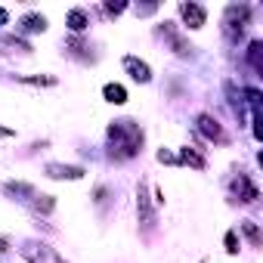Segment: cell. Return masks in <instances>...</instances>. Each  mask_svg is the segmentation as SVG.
Segmentation results:
<instances>
[{
    "label": "cell",
    "mask_w": 263,
    "mask_h": 263,
    "mask_svg": "<svg viewBox=\"0 0 263 263\" xmlns=\"http://www.w3.org/2000/svg\"><path fill=\"white\" fill-rule=\"evenodd\" d=\"M105 137H108V158L111 161H130L143 152V130L130 118L111 121Z\"/></svg>",
    "instance_id": "1"
},
{
    "label": "cell",
    "mask_w": 263,
    "mask_h": 263,
    "mask_svg": "<svg viewBox=\"0 0 263 263\" xmlns=\"http://www.w3.org/2000/svg\"><path fill=\"white\" fill-rule=\"evenodd\" d=\"M251 22V7L248 4H232V7H226V16H223V31L232 37V41H238V34L245 31V25Z\"/></svg>",
    "instance_id": "2"
},
{
    "label": "cell",
    "mask_w": 263,
    "mask_h": 263,
    "mask_svg": "<svg viewBox=\"0 0 263 263\" xmlns=\"http://www.w3.org/2000/svg\"><path fill=\"white\" fill-rule=\"evenodd\" d=\"M22 257L28 263H68L56 248H50L47 241H22Z\"/></svg>",
    "instance_id": "3"
},
{
    "label": "cell",
    "mask_w": 263,
    "mask_h": 263,
    "mask_svg": "<svg viewBox=\"0 0 263 263\" xmlns=\"http://www.w3.org/2000/svg\"><path fill=\"white\" fill-rule=\"evenodd\" d=\"M232 195H235L241 204H254V201L260 198V189H257V183H254L248 174H238V177L232 180Z\"/></svg>",
    "instance_id": "4"
},
{
    "label": "cell",
    "mask_w": 263,
    "mask_h": 263,
    "mask_svg": "<svg viewBox=\"0 0 263 263\" xmlns=\"http://www.w3.org/2000/svg\"><path fill=\"white\" fill-rule=\"evenodd\" d=\"M177 10H180L183 25H186V28H192V31H198V28L204 25V19H208V10H204L201 4H192V0H189V4L183 0V4H180Z\"/></svg>",
    "instance_id": "5"
},
{
    "label": "cell",
    "mask_w": 263,
    "mask_h": 263,
    "mask_svg": "<svg viewBox=\"0 0 263 263\" xmlns=\"http://www.w3.org/2000/svg\"><path fill=\"white\" fill-rule=\"evenodd\" d=\"M195 124H198V134H201V137H208L211 143H226V134H223V127L217 124V118H214V115H198V118H195Z\"/></svg>",
    "instance_id": "6"
},
{
    "label": "cell",
    "mask_w": 263,
    "mask_h": 263,
    "mask_svg": "<svg viewBox=\"0 0 263 263\" xmlns=\"http://www.w3.org/2000/svg\"><path fill=\"white\" fill-rule=\"evenodd\" d=\"M124 68H127V74L134 78L137 84H149V81H152L149 62H143V59H137V56H124Z\"/></svg>",
    "instance_id": "7"
},
{
    "label": "cell",
    "mask_w": 263,
    "mask_h": 263,
    "mask_svg": "<svg viewBox=\"0 0 263 263\" xmlns=\"http://www.w3.org/2000/svg\"><path fill=\"white\" fill-rule=\"evenodd\" d=\"M161 34H164V41L171 44V50H174L177 56H192V44H189V41H183V37H180V31H177L171 22H164V25H161Z\"/></svg>",
    "instance_id": "8"
},
{
    "label": "cell",
    "mask_w": 263,
    "mask_h": 263,
    "mask_svg": "<svg viewBox=\"0 0 263 263\" xmlns=\"http://www.w3.org/2000/svg\"><path fill=\"white\" fill-rule=\"evenodd\" d=\"M47 177H53V180H81L87 171L84 167H78V164H56V161H50L47 167Z\"/></svg>",
    "instance_id": "9"
},
{
    "label": "cell",
    "mask_w": 263,
    "mask_h": 263,
    "mask_svg": "<svg viewBox=\"0 0 263 263\" xmlns=\"http://www.w3.org/2000/svg\"><path fill=\"white\" fill-rule=\"evenodd\" d=\"M16 28L25 31V34H44V31H47V16H41V13H28V16L19 19Z\"/></svg>",
    "instance_id": "10"
},
{
    "label": "cell",
    "mask_w": 263,
    "mask_h": 263,
    "mask_svg": "<svg viewBox=\"0 0 263 263\" xmlns=\"http://www.w3.org/2000/svg\"><path fill=\"white\" fill-rule=\"evenodd\" d=\"M137 211H140V220H143L146 226L155 223V214H152V201H149V189H146V183H140V189H137Z\"/></svg>",
    "instance_id": "11"
},
{
    "label": "cell",
    "mask_w": 263,
    "mask_h": 263,
    "mask_svg": "<svg viewBox=\"0 0 263 263\" xmlns=\"http://www.w3.org/2000/svg\"><path fill=\"white\" fill-rule=\"evenodd\" d=\"M4 192H7V195H16L19 201H31V198L37 195V189H34V186H28V183H22V180H19V183H7V186H4Z\"/></svg>",
    "instance_id": "12"
},
{
    "label": "cell",
    "mask_w": 263,
    "mask_h": 263,
    "mask_svg": "<svg viewBox=\"0 0 263 263\" xmlns=\"http://www.w3.org/2000/svg\"><path fill=\"white\" fill-rule=\"evenodd\" d=\"M65 25H68L74 34H84V31H87V25H90V19H87V13H84V10H68Z\"/></svg>",
    "instance_id": "13"
},
{
    "label": "cell",
    "mask_w": 263,
    "mask_h": 263,
    "mask_svg": "<svg viewBox=\"0 0 263 263\" xmlns=\"http://www.w3.org/2000/svg\"><path fill=\"white\" fill-rule=\"evenodd\" d=\"M180 164H189V167H195V171H204L208 167V161H204V155H198L195 149H189V146H183L180 149V158H177Z\"/></svg>",
    "instance_id": "14"
},
{
    "label": "cell",
    "mask_w": 263,
    "mask_h": 263,
    "mask_svg": "<svg viewBox=\"0 0 263 263\" xmlns=\"http://www.w3.org/2000/svg\"><path fill=\"white\" fill-rule=\"evenodd\" d=\"M102 96H105V102H111V105H124V102H127V90H124L121 84H105V87H102Z\"/></svg>",
    "instance_id": "15"
},
{
    "label": "cell",
    "mask_w": 263,
    "mask_h": 263,
    "mask_svg": "<svg viewBox=\"0 0 263 263\" xmlns=\"http://www.w3.org/2000/svg\"><path fill=\"white\" fill-rule=\"evenodd\" d=\"M248 62H251V68H254L257 74H263V44H260V41H251V47H248Z\"/></svg>",
    "instance_id": "16"
},
{
    "label": "cell",
    "mask_w": 263,
    "mask_h": 263,
    "mask_svg": "<svg viewBox=\"0 0 263 263\" xmlns=\"http://www.w3.org/2000/svg\"><path fill=\"white\" fill-rule=\"evenodd\" d=\"M0 47H10V50H16V53H22V56H28L31 53V44L28 41H22V37H0Z\"/></svg>",
    "instance_id": "17"
},
{
    "label": "cell",
    "mask_w": 263,
    "mask_h": 263,
    "mask_svg": "<svg viewBox=\"0 0 263 263\" xmlns=\"http://www.w3.org/2000/svg\"><path fill=\"white\" fill-rule=\"evenodd\" d=\"M241 232L248 235V241H251V248H260V229H257V223H251V220H241Z\"/></svg>",
    "instance_id": "18"
},
{
    "label": "cell",
    "mask_w": 263,
    "mask_h": 263,
    "mask_svg": "<svg viewBox=\"0 0 263 263\" xmlns=\"http://www.w3.org/2000/svg\"><path fill=\"white\" fill-rule=\"evenodd\" d=\"M31 204H34V211H37V214H50V211L56 208L53 195H34V198H31Z\"/></svg>",
    "instance_id": "19"
},
{
    "label": "cell",
    "mask_w": 263,
    "mask_h": 263,
    "mask_svg": "<svg viewBox=\"0 0 263 263\" xmlns=\"http://www.w3.org/2000/svg\"><path fill=\"white\" fill-rule=\"evenodd\" d=\"M22 84H31V87H53L56 84V78L53 74H41V78H19Z\"/></svg>",
    "instance_id": "20"
},
{
    "label": "cell",
    "mask_w": 263,
    "mask_h": 263,
    "mask_svg": "<svg viewBox=\"0 0 263 263\" xmlns=\"http://www.w3.org/2000/svg\"><path fill=\"white\" fill-rule=\"evenodd\" d=\"M226 254H238V235H235V229L226 232Z\"/></svg>",
    "instance_id": "21"
},
{
    "label": "cell",
    "mask_w": 263,
    "mask_h": 263,
    "mask_svg": "<svg viewBox=\"0 0 263 263\" xmlns=\"http://www.w3.org/2000/svg\"><path fill=\"white\" fill-rule=\"evenodd\" d=\"M158 161H161V164H180V161H177V155H174V152H167V149H161V152H158Z\"/></svg>",
    "instance_id": "22"
},
{
    "label": "cell",
    "mask_w": 263,
    "mask_h": 263,
    "mask_svg": "<svg viewBox=\"0 0 263 263\" xmlns=\"http://www.w3.org/2000/svg\"><path fill=\"white\" fill-rule=\"evenodd\" d=\"M124 10H127V4H105V13L108 16H121Z\"/></svg>",
    "instance_id": "23"
},
{
    "label": "cell",
    "mask_w": 263,
    "mask_h": 263,
    "mask_svg": "<svg viewBox=\"0 0 263 263\" xmlns=\"http://www.w3.org/2000/svg\"><path fill=\"white\" fill-rule=\"evenodd\" d=\"M155 10H158V4H140L137 7V16H152Z\"/></svg>",
    "instance_id": "24"
},
{
    "label": "cell",
    "mask_w": 263,
    "mask_h": 263,
    "mask_svg": "<svg viewBox=\"0 0 263 263\" xmlns=\"http://www.w3.org/2000/svg\"><path fill=\"white\" fill-rule=\"evenodd\" d=\"M105 198H108V189L99 186V189H96V204H105Z\"/></svg>",
    "instance_id": "25"
},
{
    "label": "cell",
    "mask_w": 263,
    "mask_h": 263,
    "mask_svg": "<svg viewBox=\"0 0 263 263\" xmlns=\"http://www.w3.org/2000/svg\"><path fill=\"white\" fill-rule=\"evenodd\" d=\"M7 245H10V238H7V235H0V254H7Z\"/></svg>",
    "instance_id": "26"
},
{
    "label": "cell",
    "mask_w": 263,
    "mask_h": 263,
    "mask_svg": "<svg viewBox=\"0 0 263 263\" xmlns=\"http://www.w3.org/2000/svg\"><path fill=\"white\" fill-rule=\"evenodd\" d=\"M7 22H10V13H7L4 7H0V25H7Z\"/></svg>",
    "instance_id": "27"
},
{
    "label": "cell",
    "mask_w": 263,
    "mask_h": 263,
    "mask_svg": "<svg viewBox=\"0 0 263 263\" xmlns=\"http://www.w3.org/2000/svg\"><path fill=\"white\" fill-rule=\"evenodd\" d=\"M7 137H13V130L10 127H0V140H7Z\"/></svg>",
    "instance_id": "28"
}]
</instances>
